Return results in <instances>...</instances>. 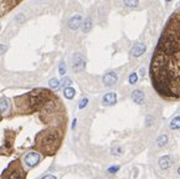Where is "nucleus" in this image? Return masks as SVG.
Here are the masks:
<instances>
[{
    "label": "nucleus",
    "mask_w": 180,
    "mask_h": 179,
    "mask_svg": "<svg viewBox=\"0 0 180 179\" xmlns=\"http://www.w3.org/2000/svg\"><path fill=\"white\" fill-rule=\"evenodd\" d=\"M155 92L167 101H180V8L167 21L150 62Z\"/></svg>",
    "instance_id": "1"
},
{
    "label": "nucleus",
    "mask_w": 180,
    "mask_h": 179,
    "mask_svg": "<svg viewBox=\"0 0 180 179\" xmlns=\"http://www.w3.org/2000/svg\"><path fill=\"white\" fill-rule=\"evenodd\" d=\"M40 162V154L36 153V152H31V153H27L25 155V163L27 167H35Z\"/></svg>",
    "instance_id": "2"
},
{
    "label": "nucleus",
    "mask_w": 180,
    "mask_h": 179,
    "mask_svg": "<svg viewBox=\"0 0 180 179\" xmlns=\"http://www.w3.org/2000/svg\"><path fill=\"white\" fill-rule=\"evenodd\" d=\"M116 100H117V96H116L114 93H107V95L103 97L102 103H103L104 106H111V104L116 103Z\"/></svg>",
    "instance_id": "3"
},
{
    "label": "nucleus",
    "mask_w": 180,
    "mask_h": 179,
    "mask_svg": "<svg viewBox=\"0 0 180 179\" xmlns=\"http://www.w3.org/2000/svg\"><path fill=\"white\" fill-rule=\"evenodd\" d=\"M116 81H117V76H116V74H113V72L107 74V75L104 76V79H103V82H104V85H107V86L114 85Z\"/></svg>",
    "instance_id": "4"
},
{
    "label": "nucleus",
    "mask_w": 180,
    "mask_h": 179,
    "mask_svg": "<svg viewBox=\"0 0 180 179\" xmlns=\"http://www.w3.org/2000/svg\"><path fill=\"white\" fill-rule=\"evenodd\" d=\"M68 25H70V27L71 29H74V30H76L80 25H81V16H74L72 19L70 20V23H68Z\"/></svg>",
    "instance_id": "5"
},
{
    "label": "nucleus",
    "mask_w": 180,
    "mask_h": 179,
    "mask_svg": "<svg viewBox=\"0 0 180 179\" xmlns=\"http://www.w3.org/2000/svg\"><path fill=\"white\" fill-rule=\"evenodd\" d=\"M133 55L134 56H139V55H142V53L144 52V46L143 45H140V44H137L134 47H133Z\"/></svg>",
    "instance_id": "6"
},
{
    "label": "nucleus",
    "mask_w": 180,
    "mask_h": 179,
    "mask_svg": "<svg viewBox=\"0 0 180 179\" xmlns=\"http://www.w3.org/2000/svg\"><path fill=\"white\" fill-rule=\"evenodd\" d=\"M8 110H9V101L4 98L0 101V113H5Z\"/></svg>",
    "instance_id": "7"
},
{
    "label": "nucleus",
    "mask_w": 180,
    "mask_h": 179,
    "mask_svg": "<svg viewBox=\"0 0 180 179\" xmlns=\"http://www.w3.org/2000/svg\"><path fill=\"white\" fill-rule=\"evenodd\" d=\"M143 93L139 91V90H138V91H134L133 93H132V98L135 101V102H138V103H140V102H143Z\"/></svg>",
    "instance_id": "8"
},
{
    "label": "nucleus",
    "mask_w": 180,
    "mask_h": 179,
    "mask_svg": "<svg viewBox=\"0 0 180 179\" xmlns=\"http://www.w3.org/2000/svg\"><path fill=\"white\" fill-rule=\"evenodd\" d=\"M65 96H66L68 100L74 98V96H75V90L72 88V87H66V88H65Z\"/></svg>",
    "instance_id": "9"
},
{
    "label": "nucleus",
    "mask_w": 180,
    "mask_h": 179,
    "mask_svg": "<svg viewBox=\"0 0 180 179\" xmlns=\"http://www.w3.org/2000/svg\"><path fill=\"white\" fill-rule=\"evenodd\" d=\"M170 126H171V128H173V130H178V128H180V117L174 118V119H173V122L170 123Z\"/></svg>",
    "instance_id": "10"
},
{
    "label": "nucleus",
    "mask_w": 180,
    "mask_h": 179,
    "mask_svg": "<svg viewBox=\"0 0 180 179\" xmlns=\"http://www.w3.org/2000/svg\"><path fill=\"white\" fill-rule=\"evenodd\" d=\"M59 86H60V81H59V80L52 79V80L50 81V87H52V88H57Z\"/></svg>",
    "instance_id": "11"
},
{
    "label": "nucleus",
    "mask_w": 180,
    "mask_h": 179,
    "mask_svg": "<svg viewBox=\"0 0 180 179\" xmlns=\"http://www.w3.org/2000/svg\"><path fill=\"white\" fill-rule=\"evenodd\" d=\"M91 26H92V23L89 21V20L85 21V24H83V31H88L89 29H91Z\"/></svg>",
    "instance_id": "12"
},
{
    "label": "nucleus",
    "mask_w": 180,
    "mask_h": 179,
    "mask_svg": "<svg viewBox=\"0 0 180 179\" xmlns=\"http://www.w3.org/2000/svg\"><path fill=\"white\" fill-rule=\"evenodd\" d=\"M6 50H8V47H6L5 45H0V56H2L3 53L6 51Z\"/></svg>",
    "instance_id": "13"
},
{
    "label": "nucleus",
    "mask_w": 180,
    "mask_h": 179,
    "mask_svg": "<svg viewBox=\"0 0 180 179\" xmlns=\"http://www.w3.org/2000/svg\"><path fill=\"white\" fill-rule=\"evenodd\" d=\"M86 104H87V100H86V98H83V100L80 102V108H83V107H85Z\"/></svg>",
    "instance_id": "14"
},
{
    "label": "nucleus",
    "mask_w": 180,
    "mask_h": 179,
    "mask_svg": "<svg viewBox=\"0 0 180 179\" xmlns=\"http://www.w3.org/2000/svg\"><path fill=\"white\" fill-rule=\"evenodd\" d=\"M125 4H127V5H135V2H132V0H125Z\"/></svg>",
    "instance_id": "15"
},
{
    "label": "nucleus",
    "mask_w": 180,
    "mask_h": 179,
    "mask_svg": "<svg viewBox=\"0 0 180 179\" xmlns=\"http://www.w3.org/2000/svg\"><path fill=\"white\" fill-rule=\"evenodd\" d=\"M60 74H61V75L65 74V66H63L62 64H61V66H60Z\"/></svg>",
    "instance_id": "16"
},
{
    "label": "nucleus",
    "mask_w": 180,
    "mask_h": 179,
    "mask_svg": "<svg viewBox=\"0 0 180 179\" xmlns=\"http://www.w3.org/2000/svg\"><path fill=\"white\" fill-rule=\"evenodd\" d=\"M131 82H135V75H132L131 76Z\"/></svg>",
    "instance_id": "17"
},
{
    "label": "nucleus",
    "mask_w": 180,
    "mask_h": 179,
    "mask_svg": "<svg viewBox=\"0 0 180 179\" xmlns=\"http://www.w3.org/2000/svg\"><path fill=\"white\" fill-rule=\"evenodd\" d=\"M16 2H19V0H16Z\"/></svg>",
    "instance_id": "18"
}]
</instances>
